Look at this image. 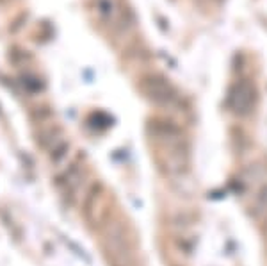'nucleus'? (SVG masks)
<instances>
[{
  "label": "nucleus",
  "instance_id": "2",
  "mask_svg": "<svg viewBox=\"0 0 267 266\" xmlns=\"http://www.w3.org/2000/svg\"><path fill=\"white\" fill-rule=\"evenodd\" d=\"M39 143L45 149V152L48 154V157L52 161H61L66 157V152H68V141L64 138V134L61 132L59 127L56 125H48L43 127L39 130Z\"/></svg>",
  "mask_w": 267,
  "mask_h": 266
},
{
  "label": "nucleus",
  "instance_id": "1",
  "mask_svg": "<svg viewBox=\"0 0 267 266\" xmlns=\"http://www.w3.org/2000/svg\"><path fill=\"white\" fill-rule=\"evenodd\" d=\"M103 245H105L111 266H134L136 262L134 247H132V240L128 238L127 227L121 221H113L107 225Z\"/></svg>",
  "mask_w": 267,
  "mask_h": 266
},
{
  "label": "nucleus",
  "instance_id": "4",
  "mask_svg": "<svg viewBox=\"0 0 267 266\" xmlns=\"http://www.w3.org/2000/svg\"><path fill=\"white\" fill-rule=\"evenodd\" d=\"M256 209L258 211H267V188L260 193L258 202H256Z\"/></svg>",
  "mask_w": 267,
  "mask_h": 266
},
{
  "label": "nucleus",
  "instance_id": "3",
  "mask_svg": "<svg viewBox=\"0 0 267 266\" xmlns=\"http://www.w3.org/2000/svg\"><path fill=\"white\" fill-rule=\"evenodd\" d=\"M253 102V90L248 84H242L237 92L232 95V106L237 113H248L251 109Z\"/></svg>",
  "mask_w": 267,
  "mask_h": 266
}]
</instances>
